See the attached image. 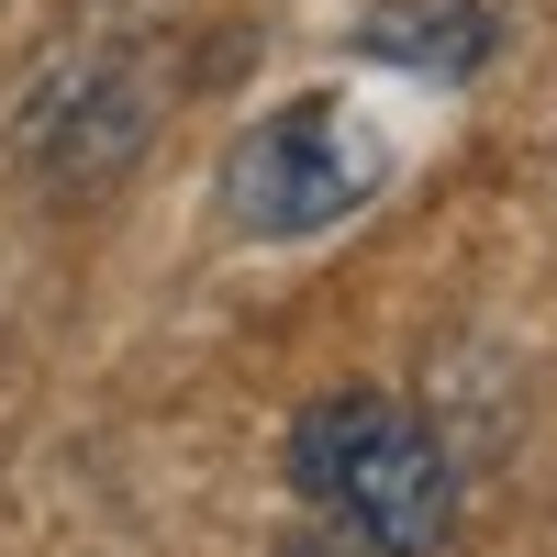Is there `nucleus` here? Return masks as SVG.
I'll return each mask as SVG.
<instances>
[{"label":"nucleus","mask_w":557,"mask_h":557,"mask_svg":"<svg viewBox=\"0 0 557 557\" xmlns=\"http://www.w3.org/2000/svg\"><path fill=\"white\" fill-rule=\"evenodd\" d=\"M290 491L368 557H446L457 546V457L391 391H312L290 412Z\"/></svg>","instance_id":"nucleus-1"},{"label":"nucleus","mask_w":557,"mask_h":557,"mask_svg":"<svg viewBox=\"0 0 557 557\" xmlns=\"http://www.w3.org/2000/svg\"><path fill=\"white\" fill-rule=\"evenodd\" d=\"M380 190H391V134L346 89H290L278 112H257L223 146V178H212V201L246 246H312L335 223H357Z\"/></svg>","instance_id":"nucleus-2"},{"label":"nucleus","mask_w":557,"mask_h":557,"mask_svg":"<svg viewBox=\"0 0 557 557\" xmlns=\"http://www.w3.org/2000/svg\"><path fill=\"white\" fill-rule=\"evenodd\" d=\"M491 34H502V23L480 12V0H401V12H380L357 45H368L380 67H435V78H469V67L491 57Z\"/></svg>","instance_id":"nucleus-3"},{"label":"nucleus","mask_w":557,"mask_h":557,"mask_svg":"<svg viewBox=\"0 0 557 557\" xmlns=\"http://www.w3.org/2000/svg\"><path fill=\"white\" fill-rule=\"evenodd\" d=\"M278 557H368V546H346L335 524H312V535H290V546H278Z\"/></svg>","instance_id":"nucleus-4"}]
</instances>
